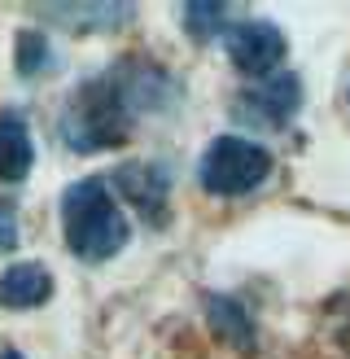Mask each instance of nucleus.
I'll list each match as a JSON object with an SVG mask.
<instances>
[{"label":"nucleus","mask_w":350,"mask_h":359,"mask_svg":"<svg viewBox=\"0 0 350 359\" xmlns=\"http://www.w3.org/2000/svg\"><path fill=\"white\" fill-rule=\"evenodd\" d=\"M62 232L66 245L75 250L83 263H105L127 245L132 228L127 215L114 202V193L105 180H79L62 197Z\"/></svg>","instance_id":"f257e3e1"},{"label":"nucleus","mask_w":350,"mask_h":359,"mask_svg":"<svg viewBox=\"0 0 350 359\" xmlns=\"http://www.w3.org/2000/svg\"><path fill=\"white\" fill-rule=\"evenodd\" d=\"M132 128V97L118 79H88L62 114V136L75 154L122 145Z\"/></svg>","instance_id":"f03ea898"},{"label":"nucleus","mask_w":350,"mask_h":359,"mask_svg":"<svg viewBox=\"0 0 350 359\" xmlns=\"http://www.w3.org/2000/svg\"><path fill=\"white\" fill-rule=\"evenodd\" d=\"M202 189L215 197H241L254 193L262 180L272 175V154L254 145L245 136H219L210 140V149L202 154Z\"/></svg>","instance_id":"7ed1b4c3"},{"label":"nucleus","mask_w":350,"mask_h":359,"mask_svg":"<svg viewBox=\"0 0 350 359\" xmlns=\"http://www.w3.org/2000/svg\"><path fill=\"white\" fill-rule=\"evenodd\" d=\"M285 35L272 22H241V27H227V57L237 62V70L245 75H276V66L285 62Z\"/></svg>","instance_id":"20e7f679"},{"label":"nucleus","mask_w":350,"mask_h":359,"mask_svg":"<svg viewBox=\"0 0 350 359\" xmlns=\"http://www.w3.org/2000/svg\"><path fill=\"white\" fill-rule=\"evenodd\" d=\"M298 101H302V93H298V79L289 75V70H276V75L258 79L250 93H245V110L262 114L267 123H289Z\"/></svg>","instance_id":"39448f33"},{"label":"nucleus","mask_w":350,"mask_h":359,"mask_svg":"<svg viewBox=\"0 0 350 359\" xmlns=\"http://www.w3.org/2000/svg\"><path fill=\"white\" fill-rule=\"evenodd\" d=\"M114 184H118V193L127 197V202H136L140 210H145L153 224L162 219V206H167V171L162 167H153V163H145V167H122L114 175Z\"/></svg>","instance_id":"423d86ee"},{"label":"nucleus","mask_w":350,"mask_h":359,"mask_svg":"<svg viewBox=\"0 0 350 359\" xmlns=\"http://www.w3.org/2000/svg\"><path fill=\"white\" fill-rule=\"evenodd\" d=\"M52 294V276L44 263H13L5 276H0V307H35V302H48Z\"/></svg>","instance_id":"0eeeda50"},{"label":"nucleus","mask_w":350,"mask_h":359,"mask_svg":"<svg viewBox=\"0 0 350 359\" xmlns=\"http://www.w3.org/2000/svg\"><path fill=\"white\" fill-rule=\"evenodd\" d=\"M35 163V145L22 114H0V180H22Z\"/></svg>","instance_id":"6e6552de"},{"label":"nucleus","mask_w":350,"mask_h":359,"mask_svg":"<svg viewBox=\"0 0 350 359\" xmlns=\"http://www.w3.org/2000/svg\"><path fill=\"white\" fill-rule=\"evenodd\" d=\"M18 245V224H13V202H0V250Z\"/></svg>","instance_id":"1a4fd4ad"}]
</instances>
